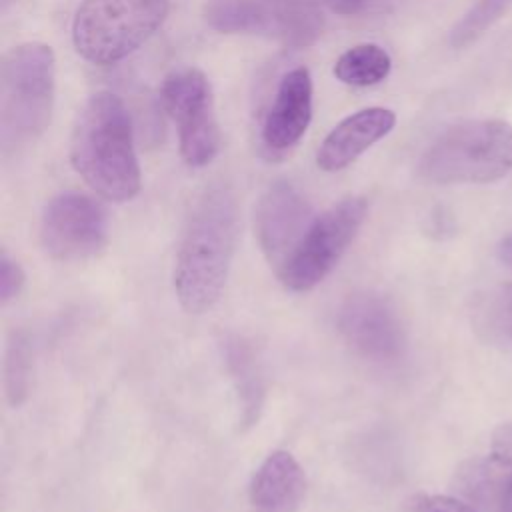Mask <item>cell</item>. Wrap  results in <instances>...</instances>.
<instances>
[{
	"label": "cell",
	"instance_id": "6da1fadb",
	"mask_svg": "<svg viewBox=\"0 0 512 512\" xmlns=\"http://www.w3.org/2000/svg\"><path fill=\"white\" fill-rule=\"evenodd\" d=\"M240 232V212L234 192L214 184L196 200L174 264V292L190 314L210 310L222 296Z\"/></svg>",
	"mask_w": 512,
	"mask_h": 512
},
{
	"label": "cell",
	"instance_id": "7a4b0ae2",
	"mask_svg": "<svg viewBox=\"0 0 512 512\" xmlns=\"http://www.w3.org/2000/svg\"><path fill=\"white\" fill-rule=\"evenodd\" d=\"M70 162L110 202H128L140 192L132 120L116 94L100 90L82 104L72 126Z\"/></svg>",
	"mask_w": 512,
	"mask_h": 512
},
{
	"label": "cell",
	"instance_id": "3957f363",
	"mask_svg": "<svg viewBox=\"0 0 512 512\" xmlns=\"http://www.w3.org/2000/svg\"><path fill=\"white\" fill-rule=\"evenodd\" d=\"M56 58L48 44L24 42L0 62V146L14 154L34 144L50 124Z\"/></svg>",
	"mask_w": 512,
	"mask_h": 512
},
{
	"label": "cell",
	"instance_id": "277c9868",
	"mask_svg": "<svg viewBox=\"0 0 512 512\" xmlns=\"http://www.w3.org/2000/svg\"><path fill=\"white\" fill-rule=\"evenodd\" d=\"M420 174L436 184H488L512 172V124L496 118L448 126L422 154Z\"/></svg>",
	"mask_w": 512,
	"mask_h": 512
},
{
	"label": "cell",
	"instance_id": "5b68a950",
	"mask_svg": "<svg viewBox=\"0 0 512 512\" xmlns=\"http://www.w3.org/2000/svg\"><path fill=\"white\" fill-rule=\"evenodd\" d=\"M170 0H82L72 20L76 52L110 66L136 52L164 24Z\"/></svg>",
	"mask_w": 512,
	"mask_h": 512
},
{
	"label": "cell",
	"instance_id": "8992f818",
	"mask_svg": "<svg viewBox=\"0 0 512 512\" xmlns=\"http://www.w3.org/2000/svg\"><path fill=\"white\" fill-rule=\"evenodd\" d=\"M208 26L220 34H248L288 48L312 46L324 30L318 0H208Z\"/></svg>",
	"mask_w": 512,
	"mask_h": 512
},
{
	"label": "cell",
	"instance_id": "52a82bcc",
	"mask_svg": "<svg viewBox=\"0 0 512 512\" xmlns=\"http://www.w3.org/2000/svg\"><path fill=\"white\" fill-rule=\"evenodd\" d=\"M368 212V202L362 196H348L320 216H316L278 270L286 290L308 292L318 286L340 262Z\"/></svg>",
	"mask_w": 512,
	"mask_h": 512
},
{
	"label": "cell",
	"instance_id": "ba28073f",
	"mask_svg": "<svg viewBox=\"0 0 512 512\" xmlns=\"http://www.w3.org/2000/svg\"><path fill=\"white\" fill-rule=\"evenodd\" d=\"M160 98L176 124L182 160L192 168L208 166L220 152V128L206 74L192 66L172 70L162 82Z\"/></svg>",
	"mask_w": 512,
	"mask_h": 512
},
{
	"label": "cell",
	"instance_id": "9c48e42d",
	"mask_svg": "<svg viewBox=\"0 0 512 512\" xmlns=\"http://www.w3.org/2000/svg\"><path fill=\"white\" fill-rule=\"evenodd\" d=\"M40 242L54 260H88L102 252L108 242V214L88 194L62 192L44 206Z\"/></svg>",
	"mask_w": 512,
	"mask_h": 512
},
{
	"label": "cell",
	"instance_id": "30bf717a",
	"mask_svg": "<svg viewBox=\"0 0 512 512\" xmlns=\"http://www.w3.org/2000/svg\"><path fill=\"white\" fill-rule=\"evenodd\" d=\"M336 328L342 340L372 364L390 366L404 354L402 322L392 304L376 292L346 296L336 312Z\"/></svg>",
	"mask_w": 512,
	"mask_h": 512
},
{
	"label": "cell",
	"instance_id": "8fae6325",
	"mask_svg": "<svg viewBox=\"0 0 512 512\" xmlns=\"http://www.w3.org/2000/svg\"><path fill=\"white\" fill-rule=\"evenodd\" d=\"M314 218L308 200L288 180H276L264 190L256 204L254 224L260 248L276 270L294 252Z\"/></svg>",
	"mask_w": 512,
	"mask_h": 512
},
{
	"label": "cell",
	"instance_id": "7c38bea8",
	"mask_svg": "<svg viewBox=\"0 0 512 512\" xmlns=\"http://www.w3.org/2000/svg\"><path fill=\"white\" fill-rule=\"evenodd\" d=\"M454 486L478 512H512V424L494 430L486 456L456 470Z\"/></svg>",
	"mask_w": 512,
	"mask_h": 512
},
{
	"label": "cell",
	"instance_id": "4fadbf2b",
	"mask_svg": "<svg viewBox=\"0 0 512 512\" xmlns=\"http://www.w3.org/2000/svg\"><path fill=\"white\" fill-rule=\"evenodd\" d=\"M312 120V76L304 66L288 70L266 110L260 140L266 152L286 154L306 134Z\"/></svg>",
	"mask_w": 512,
	"mask_h": 512
},
{
	"label": "cell",
	"instance_id": "5bb4252c",
	"mask_svg": "<svg viewBox=\"0 0 512 512\" xmlns=\"http://www.w3.org/2000/svg\"><path fill=\"white\" fill-rule=\"evenodd\" d=\"M394 124L396 114L382 106H370L346 116L322 140L316 152V164L324 172L344 170L390 134Z\"/></svg>",
	"mask_w": 512,
	"mask_h": 512
},
{
	"label": "cell",
	"instance_id": "9a60e30c",
	"mask_svg": "<svg viewBox=\"0 0 512 512\" xmlns=\"http://www.w3.org/2000/svg\"><path fill=\"white\" fill-rule=\"evenodd\" d=\"M306 494V474L286 450H274L258 466L248 488L252 512H298Z\"/></svg>",
	"mask_w": 512,
	"mask_h": 512
},
{
	"label": "cell",
	"instance_id": "2e32d148",
	"mask_svg": "<svg viewBox=\"0 0 512 512\" xmlns=\"http://www.w3.org/2000/svg\"><path fill=\"white\" fill-rule=\"evenodd\" d=\"M220 348L236 392L238 422L242 428H250L258 422L266 400V378L262 364L252 342L240 334L224 336Z\"/></svg>",
	"mask_w": 512,
	"mask_h": 512
},
{
	"label": "cell",
	"instance_id": "e0dca14e",
	"mask_svg": "<svg viewBox=\"0 0 512 512\" xmlns=\"http://www.w3.org/2000/svg\"><path fill=\"white\" fill-rule=\"evenodd\" d=\"M392 70L390 54L372 42L356 44L334 62V76L346 86L368 88L388 78Z\"/></svg>",
	"mask_w": 512,
	"mask_h": 512
},
{
	"label": "cell",
	"instance_id": "ac0fdd59",
	"mask_svg": "<svg viewBox=\"0 0 512 512\" xmlns=\"http://www.w3.org/2000/svg\"><path fill=\"white\" fill-rule=\"evenodd\" d=\"M478 332L500 346H512V282L492 288L474 312Z\"/></svg>",
	"mask_w": 512,
	"mask_h": 512
},
{
	"label": "cell",
	"instance_id": "d6986e66",
	"mask_svg": "<svg viewBox=\"0 0 512 512\" xmlns=\"http://www.w3.org/2000/svg\"><path fill=\"white\" fill-rule=\"evenodd\" d=\"M32 374V348L30 338L22 330L8 336L4 350V390L12 406H20L28 398Z\"/></svg>",
	"mask_w": 512,
	"mask_h": 512
},
{
	"label": "cell",
	"instance_id": "ffe728a7",
	"mask_svg": "<svg viewBox=\"0 0 512 512\" xmlns=\"http://www.w3.org/2000/svg\"><path fill=\"white\" fill-rule=\"evenodd\" d=\"M512 4V0H480L472 10L466 12V16L452 28L450 32V44L454 48H462L470 42H474L480 34H484L486 28H490L502 12Z\"/></svg>",
	"mask_w": 512,
	"mask_h": 512
},
{
	"label": "cell",
	"instance_id": "44dd1931",
	"mask_svg": "<svg viewBox=\"0 0 512 512\" xmlns=\"http://www.w3.org/2000/svg\"><path fill=\"white\" fill-rule=\"evenodd\" d=\"M400 512H478L466 500L446 494H414L410 496Z\"/></svg>",
	"mask_w": 512,
	"mask_h": 512
},
{
	"label": "cell",
	"instance_id": "7402d4cb",
	"mask_svg": "<svg viewBox=\"0 0 512 512\" xmlns=\"http://www.w3.org/2000/svg\"><path fill=\"white\" fill-rule=\"evenodd\" d=\"M26 282L22 266L12 260L8 254L0 256V302L6 304L14 300Z\"/></svg>",
	"mask_w": 512,
	"mask_h": 512
},
{
	"label": "cell",
	"instance_id": "603a6c76",
	"mask_svg": "<svg viewBox=\"0 0 512 512\" xmlns=\"http://www.w3.org/2000/svg\"><path fill=\"white\" fill-rule=\"evenodd\" d=\"M394 0H326L332 12L350 16V14H366L372 10H378Z\"/></svg>",
	"mask_w": 512,
	"mask_h": 512
},
{
	"label": "cell",
	"instance_id": "cb8c5ba5",
	"mask_svg": "<svg viewBox=\"0 0 512 512\" xmlns=\"http://www.w3.org/2000/svg\"><path fill=\"white\" fill-rule=\"evenodd\" d=\"M498 258H500L502 264H506V266L512 268V232L500 242V246H498Z\"/></svg>",
	"mask_w": 512,
	"mask_h": 512
},
{
	"label": "cell",
	"instance_id": "d4e9b609",
	"mask_svg": "<svg viewBox=\"0 0 512 512\" xmlns=\"http://www.w3.org/2000/svg\"><path fill=\"white\" fill-rule=\"evenodd\" d=\"M14 2H16V0H0V8H2V12H6Z\"/></svg>",
	"mask_w": 512,
	"mask_h": 512
}]
</instances>
